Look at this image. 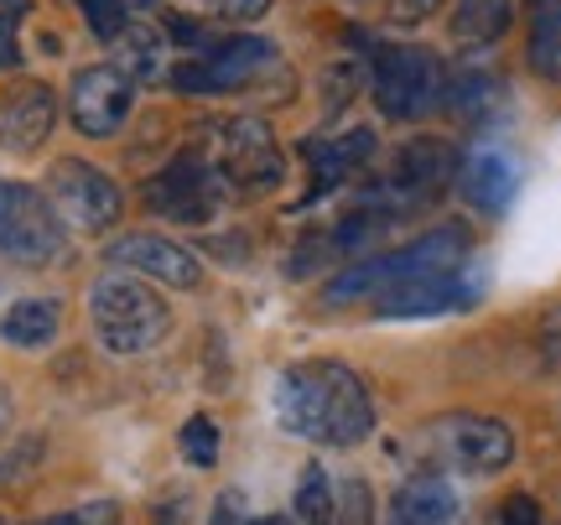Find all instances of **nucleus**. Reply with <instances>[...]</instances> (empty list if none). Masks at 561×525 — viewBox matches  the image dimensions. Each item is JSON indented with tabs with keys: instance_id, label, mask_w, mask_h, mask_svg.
<instances>
[{
	"instance_id": "2",
	"label": "nucleus",
	"mask_w": 561,
	"mask_h": 525,
	"mask_svg": "<svg viewBox=\"0 0 561 525\" xmlns=\"http://www.w3.org/2000/svg\"><path fill=\"white\" fill-rule=\"evenodd\" d=\"M462 261H473V229L458 219L437 224V229L416 235V240L401 244V250L348 261L333 282L322 286V307H354V303H364V297H385L390 286L432 276V271H453V265H462Z\"/></svg>"
},
{
	"instance_id": "17",
	"label": "nucleus",
	"mask_w": 561,
	"mask_h": 525,
	"mask_svg": "<svg viewBox=\"0 0 561 525\" xmlns=\"http://www.w3.org/2000/svg\"><path fill=\"white\" fill-rule=\"evenodd\" d=\"M375 146H380V136H375L369 125H359V130H343V136H307V141H301V157H307V167H312L307 203L328 198L333 187H343V182H348L364 162H369V157H375Z\"/></svg>"
},
{
	"instance_id": "15",
	"label": "nucleus",
	"mask_w": 561,
	"mask_h": 525,
	"mask_svg": "<svg viewBox=\"0 0 561 525\" xmlns=\"http://www.w3.org/2000/svg\"><path fill=\"white\" fill-rule=\"evenodd\" d=\"M458 193L479 214H504L520 193V157L504 141H479L458 162Z\"/></svg>"
},
{
	"instance_id": "28",
	"label": "nucleus",
	"mask_w": 561,
	"mask_h": 525,
	"mask_svg": "<svg viewBox=\"0 0 561 525\" xmlns=\"http://www.w3.org/2000/svg\"><path fill=\"white\" fill-rule=\"evenodd\" d=\"M42 464V437H16L11 447H0V484H11L21 473H32Z\"/></svg>"
},
{
	"instance_id": "14",
	"label": "nucleus",
	"mask_w": 561,
	"mask_h": 525,
	"mask_svg": "<svg viewBox=\"0 0 561 525\" xmlns=\"http://www.w3.org/2000/svg\"><path fill=\"white\" fill-rule=\"evenodd\" d=\"M104 261L115 265V271L146 276L151 286H178V292H193V286L203 282L198 255H193L187 244L167 240V235H151V229H140V235H121V240L104 250Z\"/></svg>"
},
{
	"instance_id": "34",
	"label": "nucleus",
	"mask_w": 561,
	"mask_h": 525,
	"mask_svg": "<svg viewBox=\"0 0 561 525\" xmlns=\"http://www.w3.org/2000/svg\"><path fill=\"white\" fill-rule=\"evenodd\" d=\"M500 525H546V521H541V505H536L530 494H510L500 510Z\"/></svg>"
},
{
	"instance_id": "37",
	"label": "nucleus",
	"mask_w": 561,
	"mask_h": 525,
	"mask_svg": "<svg viewBox=\"0 0 561 525\" xmlns=\"http://www.w3.org/2000/svg\"><path fill=\"white\" fill-rule=\"evenodd\" d=\"M214 525H244V494L224 489L219 505H214Z\"/></svg>"
},
{
	"instance_id": "6",
	"label": "nucleus",
	"mask_w": 561,
	"mask_h": 525,
	"mask_svg": "<svg viewBox=\"0 0 561 525\" xmlns=\"http://www.w3.org/2000/svg\"><path fill=\"white\" fill-rule=\"evenodd\" d=\"M453 178H458V151L442 136H416L396 151L390 182H375L369 193H359V208L390 224L396 214H416L426 203H437Z\"/></svg>"
},
{
	"instance_id": "38",
	"label": "nucleus",
	"mask_w": 561,
	"mask_h": 525,
	"mask_svg": "<svg viewBox=\"0 0 561 525\" xmlns=\"http://www.w3.org/2000/svg\"><path fill=\"white\" fill-rule=\"evenodd\" d=\"M11 416H16V401H11V390H5V380H0V437L11 432Z\"/></svg>"
},
{
	"instance_id": "10",
	"label": "nucleus",
	"mask_w": 561,
	"mask_h": 525,
	"mask_svg": "<svg viewBox=\"0 0 561 525\" xmlns=\"http://www.w3.org/2000/svg\"><path fill=\"white\" fill-rule=\"evenodd\" d=\"M224 198L229 193H224L219 172L208 167V157H203L198 146L178 151L157 178L146 182V208L172 224H208L224 208Z\"/></svg>"
},
{
	"instance_id": "1",
	"label": "nucleus",
	"mask_w": 561,
	"mask_h": 525,
	"mask_svg": "<svg viewBox=\"0 0 561 525\" xmlns=\"http://www.w3.org/2000/svg\"><path fill=\"white\" fill-rule=\"evenodd\" d=\"M271 411L280 432L318 447H359L375 432L369 385L339 359H307L280 369L271 385Z\"/></svg>"
},
{
	"instance_id": "19",
	"label": "nucleus",
	"mask_w": 561,
	"mask_h": 525,
	"mask_svg": "<svg viewBox=\"0 0 561 525\" xmlns=\"http://www.w3.org/2000/svg\"><path fill=\"white\" fill-rule=\"evenodd\" d=\"M504 79L494 68H483V62H458V68H447V83H442V110L453 115V121L473 125L483 115H494L504 104Z\"/></svg>"
},
{
	"instance_id": "25",
	"label": "nucleus",
	"mask_w": 561,
	"mask_h": 525,
	"mask_svg": "<svg viewBox=\"0 0 561 525\" xmlns=\"http://www.w3.org/2000/svg\"><path fill=\"white\" fill-rule=\"evenodd\" d=\"M79 11H83V21H89V32H94V37L115 42L136 16L157 11V0H79Z\"/></svg>"
},
{
	"instance_id": "18",
	"label": "nucleus",
	"mask_w": 561,
	"mask_h": 525,
	"mask_svg": "<svg viewBox=\"0 0 561 525\" xmlns=\"http://www.w3.org/2000/svg\"><path fill=\"white\" fill-rule=\"evenodd\" d=\"M462 505H458V489L447 484L442 473H411L396 500H390V521L385 525H458Z\"/></svg>"
},
{
	"instance_id": "27",
	"label": "nucleus",
	"mask_w": 561,
	"mask_h": 525,
	"mask_svg": "<svg viewBox=\"0 0 561 525\" xmlns=\"http://www.w3.org/2000/svg\"><path fill=\"white\" fill-rule=\"evenodd\" d=\"M348 261L343 255V244L333 229H322V235H307V240L291 250V276H312V271H322V265H339Z\"/></svg>"
},
{
	"instance_id": "16",
	"label": "nucleus",
	"mask_w": 561,
	"mask_h": 525,
	"mask_svg": "<svg viewBox=\"0 0 561 525\" xmlns=\"http://www.w3.org/2000/svg\"><path fill=\"white\" fill-rule=\"evenodd\" d=\"M58 125V94L37 79H21L11 89H0V151H37Z\"/></svg>"
},
{
	"instance_id": "42",
	"label": "nucleus",
	"mask_w": 561,
	"mask_h": 525,
	"mask_svg": "<svg viewBox=\"0 0 561 525\" xmlns=\"http://www.w3.org/2000/svg\"><path fill=\"white\" fill-rule=\"evenodd\" d=\"M0 525H5V515H0Z\"/></svg>"
},
{
	"instance_id": "36",
	"label": "nucleus",
	"mask_w": 561,
	"mask_h": 525,
	"mask_svg": "<svg viewBox=\"0 0 561 525\" xmlns=\"http://www.w3.org/2000/svg\"><path fill=\"white\" fill-rule=\"evenodd\" d=\"M541 359L561 369V307H551L546 323H541Z\"/></svg>"
},
{
	"instance_id": "9",
	"label": "nucleus",
	"mask_w": 561,
	"mask_h": 525,
	"mask_svg": "<svg viewBox=\"0 0 561 525\" xmlns=\"http://www.w3.org/2000/svg\"><path fill=\"white\" fill-rule=\"evenodd\" d=\"M47 203L62 219V229H79V235H104L110 224H121V187L104 167L83 162V157H62L47 172Z\"/></svg>"
},
{
	"instance_id": "4",
	"label": "nucleus",
	"mask_w": 561,
	"mask_h": 525,
	"mask_svg": "<svg viewBox=\"0 0 561 525\" xmlns=\"http://www.w3.org/2000/svg\"><path fill=\"white\" fill-rule=\"evenodd\" d=\"M208 141H198V151L208 157V167L219 172L229 198H261L280 182L286 162H280L276 130L255 115H234V121H214L203 130Z\"/></svg>"
},
{
	"instance_id": "29",
	"label": "nucleus",
	"mask_w": 561,
	"mask_h": 525,
	"mask_svg": "<svg viewBox=\"0 0 561 525\" xmlns=\"http://www.w3.org/2000/svg\"><path fill=\"white\" fill-rule=\"evenodd\" d=\"M369 510H375L369 484H364V479H348V484L339 489V515H333V525H369Z\"/></svg>"
},
{
	"instance_id": "43",
	"label": "nucleus",
	"mask_w": 561,
	"mask_h": 525,
	"mask_svg": "<svg viewBox=\"0 0 561 525\" xmlns=\"http://www.w3.org/2000/svg\"><path fill=\"white\" fill-rule=\"evenodd\" d=\"M244 525H250V521H244Z\"/></svg>"
},
{
	"instance_id": "23",
	"label": "nucleus",
	"mask_w": 561,
	"mask_h": 525,
	"mask_svg": "<svg viewBox=\"0 0 561 525\" xmlns=\"http://www.w3.org/2000/svg\"><path fill=\"white\" fill-rule=\"evenodd\" d=\"M525 21H530V73L546 83H561V0H525Z\"/></svg>"
},
{
	"instance_id": "33",
	"label": "nucleus",
	"mask_w": 561,
	"mask_h": 525,
	"mask_svg": "<svg viewBox=\"0 0 561 525\" xmlns=\"http://www.w3.org/2000/svg\"><path fill=\"white\" fill-rule=\"evenodd\" d=\"M348 94H354V73H348V68H333V73H328V104H322V121H339L343 104H348Z\"/></svg>"
},
{
	"instance_id": "35",
	"label": "nucleus",
	"mask_w": 561,
	"mask_h": 525,
	"mask_svg": "<svg viewBox=\"0 0 561 525\" xmlns=\"http://www.w3.org/2000/svg\"><path fill=\"white\" fill-rule=\"evenodd\" d=\"M214 11L224 21H261L271 11V0H214Z\"/></svg>"
},
{
	"instance_id": "13",
	"label": "nucleus",
	"mask_w": 561,
	"mask_h": 525,
	"mask_svg": "<svg viewBox=\"0 0 561 525\" xmlns=\"http://www.w3.org/2000/svg\"><path fill=\"white\" fill-rule=\"evenodd\" d=\"M130 104H136V83L125 79L115 62H94V68H79L73 83H68V115L83 136H115L125 121H130Z\"/></svg>"
},
{
	"instance_id": "22",
	"label": "nucleus",
	"mask_w": 561,
	"mask_h": 525,
	"mask_svg": "<svg viewBox=\"0 0 561 525\" xmlns=\"http://www.w3.org/2000/svg\"><path fill=\"white\" fill-rule=\"evenodd\" d=\"M515 26V0H458L447 32L458 47H489Z\"/></svg>"
},
{
	"instance_id": "8",
	"label": "nucleus",
	"mask_w": 561,
	"mask_h": 525,
	"mask_svg": "<svg viewBox=\"0 0 561 525\" xmlns=\"http://www.w3.org/2000/svg\"><path fill=\"white\" fill-rule=\"evenodd\" d=\"M0 255L16 265H53L68 255V229L47 193L0 178Z\"/></svg>"
},
{
	"instance_id": "40",
	"label": "nucleus",
	"mask_w": 561,
	"mask_h": 525,
	"mask_svg": "<svg viewBox=\"0 0 561 525\" xmlns=\"http://www.w3.org/2000/svg\"><path fill=\"white\" fill-rule=\"evenodd\" d=\"M250 525H297V521H286V515H265V521H250Z\"/></svg>"
},
{
	"instance_id": "39",
	"label": "nucleus",
	"mask_w": 561,
	"mask_h": 525,
	"mask_svg": "<svg viewBox=\"0 0 561 525\" xmlns=\"http://www.w3.org/2000/svg\"><path fill=\"white\" fill-rule=\"evenodd\" d=\"M182 510H187V500H178V505H161L151 521H157V525H182Z\"/></svg>"
},
{
	"instance_id": "20",
	"label": "nucleus",
	"mask_w": 561,
	"mask_h": 525,
	"mask_svg": "<svg viewBox=\"0 0 561 525\" xmlns=\"http://www.w3.org/2000/svg\"><path fill=\"white\" fill-rule=\"evenodd\" d=\"M110 47H115V68H121L130 83H157L172 73V68H167V37H161L146 16L130 21Z\"/></svg>"
},
{
	"instance_id": "12",
	"label": "nucleus",
	"mask_w": 561,
	"mask_h": 525,
	"mask_svg": "<svg viewBox=\"0 0 561 525\" xmlns=\"http://www.w3.org/2000/svg\"><path fill=\"white\" fill-rule=\"evenodd\" d=\"M483 286H489L483 265L462 261V265H453V271H432V276L390 286L380 297V318H442V312H468V307H479Z\"/></svg>"
},
{
	"instance_id": "5",
	"label": "nucleus",
	"mask_w": 561,
	"mask_h": 525,
	"mask_svg": "<svg viewBox=\"0 0 561 525\" xmlns=\"http://www.w3.org/2000/svg\"><path fill=\"white\" fill-rule=\"evenodd\" d=\"M442 83L447 62L421 42H380L369 58V89L390 121H426L442 110Z\"/></svg>"
},
{
	"instance_id": "3",
	"label": "nucleus",
	"mask_w": 561,
	"mask_h": 525,
	"mask_svg": "<svg viewBox=\"0 0 561 525\" xmlns=\"http://www.w3.org/2000/svg\"><path fill=\"white\" fill-rule=\"evenodd\" d=\"M89 318H94V333L110 354H146L157 349L167 333H172V307L161 303V292L146 276H130V271H104L89 286Z\"/></svg>"
},
{
	"instance_id": "26",
	"label": "nucleus",
	"mask_w": 561,
	"mask_h": 525,
	"mask_svg": "<svg viewBox=\"0 0 561 525\" xmlns=\"http://www.w3.org/2000/svg\"><path fill=\"white\" fill-rule=\"evenodd\" d=\"M178 443H182V458L193 468H214L219 464V426L208 422V416H187L178 432Z\"/></svg>"
},
{
	"instance_id": "7",
	"label": "nucleus",
	"mask_w": 561,
	"mask_h": 525,
	"mask_svg": "<svg viewBox=\"0 0 561 525\" xmlns=\"http://www.w3.org/2000/svg\"><path fill=\"white\" fill-rule=\"evenodd\" d=\"M276 58H280L276 42L240 32V37L208 42L203 53L182 58L167 79H172V89H178V94H234V89H250L261 73H271V68H276Z\"/></svg>"
},
{
	"instance_id": "30",
	"label": "nucleus",
	"mask_w": 561,
	"mask_h": 525,
	"mask_svg": "<svg viewBox=\"0 0 561 525\" xmlns=\"http://www.w3.org/2000/svg\"><path fill=\"white\" fill-rule=\"evenodd\" d=\"M115 521H121V505L115 500H94V505L62 510V515H47V521H32V525H115Z\"/></svg>"
},
{
	"instance_id": "21",
	"label": "nucleus",
	"mask_w": 561,
	"mask_h": 525,
	"mask_svg": "<svg viewBox=\"0 0 561 525\" xmlns=\"http://www.w3.org/2000/svg\"><path fill=\"white\" fill-rule=\"evenodd\" d=\"M62 328V303L58 297H21L0 312V339L11 349H47Z\"/></svg>"
},
{
	"instance_id": "24",
	"label": "nucleus",
	"mask_w": 561,
	"mask_h": 525,
	"mask_svg": "<svg viewBox=\"0 0 561 525\" xmlns=\"http://www.w3.org/2000/svg\"><path fill=\"white\" fill-rule=\"evenodd\" d=\"M291 515L297 525H333L339 515V484L322 464H307L297 479V494H291Z\"/></svg>"
},
{
	"instance_id": "41",
	"label": "nucleus",
	"mask_w": 561,
	"mask_h": 525,
	"mask_svg": "<svg viewBox=\"0 0 561 525\" xmlns=\"http://www.w3.org/2000/svg\"><path fill=\"white\" fill-rule=\"evenodd\" d=\"M0 5H5V11H16V5H21V0H0Z\"/></svg>"
},
{
	"instance_id": "31",
	"label": "nucleus",
	"mask_w": 561,
	"mask_h": 525,
	"mask_svg": "<svg viewBox=\"0 0 561 525\" xmlns=\"http://www.w3.org/2000/svg\"><path fill=\"white\" fill-rule=\"evenodd\" d=\"M442 0H385V16L396 26H421L426 16H437Z\"/></svg>"
},
{
	"instance_id": "32",
	"label": "nucleus",
	"mask_w": 561,
	"mask_h": 525,
	"mask_svg": "<svg viewBox=\"0 0 561 525\" xmlns=\"http://www.w3.org/2000/svg\"><path fill=\"white\" fill-rule=\"evenodd\" d=\"M21 62V16L16 11H0V73Z\"/></svg>"
},
{
	"instance_id": "11",
	"label": "nucleus",
	"mask_w": 561,
	"mask_h": 525,
	"mask_svg": "<svg viewBox=\"0 0 561 525\" xmlns=\"http://www.w3.org/2000/svg\"><path fill=\"white\" fill-rule=\"evenodd\" d=\"M432 447H437L442 468L458 473H500L515 458V432L500 416H479V411H453L432 426Z\"/></svg>"
}]
</instances>
